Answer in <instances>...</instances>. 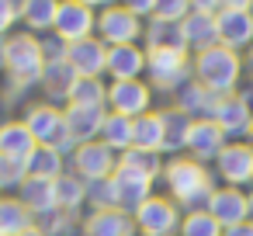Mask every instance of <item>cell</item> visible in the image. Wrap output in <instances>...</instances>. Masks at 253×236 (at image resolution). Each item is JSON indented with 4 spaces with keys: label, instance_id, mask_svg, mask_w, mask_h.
Wrapping results in <instances>:
<instances>
[{
    "label": "cell",
    "instance_id": "1",
    "mask_svg": "<svg viewBox=\"0 0 253 236\" xmlns=\"http://www.w3.org/2000/svg\"><path fill=\"white\" fill-rule=\"evenodd\" d=\"M45 46L32 35V32H21V35H11L4 39V70L11 73L14 84L21 87H32V84H42V73H45Z\"/></svg>",
    "mask_w": 253,
    "mask_h": 236
},
{
    "label": "cell",
    "instance_id": "2",
    "mask_svg": "<svg viewBox=\"0 0 253 236\" xmlns=\"http://www.w3.org/2000/svg\"><path fill=\"white\" fill-rule=\"evenodd\" d=\"M191 66H194V80L201 87H208L211 94H218V97H229L236 91V84H239V73H243L239 52H232L225 46H215L208 52H198V59Z\"/></svg>",
    "mask_w": 253,
    "mask_h": 236
},
{
    "label": "cell",
    "instance_id": "3",
    "mask_svg": "<svg viewBox=\"0 0 253 236\" xmlns=\"http://www.w3.org/2000/svg\"><path fill=\"white\" fill-rule=\"evenodd\" d=\"M163 181L170 184V194L173 201L180 205H208V198L215 194V184H211V174L191 160V156H180V160H170V167H163Z\"/></svg>",
    "mask_w": 253,
    "mask_h": 236
},
{
    "label": "cell",
    "instance_id": "4",
    "mask_svg": "<svg viewBox=\"0 0 253 236\" xmlns=\"http://www.w3.org/2000/svg\"><path fill=\"white\" fill-rule=\"evenodd\" d=\"M132 222H135V233H142V236H173L180 229V212L170 198L149 194L132 212Z\"/></svg>",
    "mask_w": 253,
    "mask_h": 236
},
{
    "label": "cell",
    "instance_id": "5",
    "mask_svg": "<svg viewBox=\"0 0 253 236\" xmlns=\"http://www.w3.org/2000/svg\"><path fill=\"white\" fill-rule=\"evenodd\" d=\"M191 63L187 52H167V49H149L146 52V73L153 80V87L160 91H180V84L191 77Z\"/></svg>",
    "mask_w": 253,
    "mask_h": 236
},
{
    "label": "cell",
    "instance_id": "6",
    "mask_svg": "<svg viewBox=\"0 0 253 236\" xmlns=\"http://www.w3.org/2000/svg\"><path fill=\"white\" fill-rule=\"evenodd\" d=\"M56 39L73 46V42H84L97 32V14L94 7L80 4V0H59V14H56Z\"/></svg>",
    "mask_w": 253,
    "mask_h": 236
},
{
    "label": "cell",
    "instance_id": "7",
    "mask_svg": "<svg viewBox=\"0 0 253 236\" xmlns=\"http://www.w3.org/2000/svg\"><path fill=\"white\" fill-rule=\"evenodd\" d=\"M139 35H142V21L132 11H125L122 4L101 11V18H97V39L108 49H115V46H135Z\"/></svg>",
    "mask_w": 253,
    "mask_h": 236
},
{
    "label": "cell",
    "instance_id": "8",
    "mask_svg": "<svg viewBox=\"0 0 253 236\" xmlns=\"http://www.w3.org/2000/svg\"><path fill=\"white\" fill-rule=\"evenodd\" d=\"M115 153L104 146V142H84L77 146L73 153V174L87 184H97V181H108L115 174Z\"/></svg>",
    "mask_w": 253,
    "mask_h": 236
},
{
    "label": "cell",
    "instance_id": "9",
    "mask_svg": "<svg viewBox=\"0 0 253 236\" xmlns=\"http://www.w3.org/2000/svg\"><path fill=\"white\" fill-rule=\"evenodd\" d=\"M63 59L73 66V73H77V77L101 80V73L108 70V46H104L97 35H90V39H84V42H73V46H66Z\"/></svg>",
    "mask_w": 253,
    "mask_h": 236
},
{
    "label": "cell",
    "instance_id": "10",
    "mask_svg": "<svg viewBox=\"0 0 253 236\" xmlns=\"http://www.w3.org/2000/svg\"><path fill=\"white\" fill-rule=\"evenodd\" d=\"M149 97L153 91L139 80H111L108 87V104L115 115H125V118H139L149 111Z\"/></svg>",
    "mask_w": 253,
    "mask_h": 236
},
{
    "label": "cell",
    "instance_id": "11",
    "mask_svg": "<svg viewBox=\"0 0 253 236\" xmlns=\"http://www.w3.org/2000/svg\"><path fill=\"white\" fill-rule=\"evenodd\" d=\"M21 122H25V129L35 136L39 146H56V139L66 132V118H63V111L52 108V104H32Z\"/></svg>",
    "mask_w": 253,
    "mask_h": 236
},
{
    "label": "cell",
    "instance_id": "12",
    "mask_svg": "<svg viewBox=\"0 0 253 236\" xmlns=\"http://www.w3.org/2000/svg\"><path fill=\"white\" fill-rule=\"evenodd\" d=\"M215 167H218V174L229 188H239V184L253 181V146L250 142H229L218 153Z\"/></svg>",
    "mask_w": 253,
    "mask_h": 236
},
{
    "label": "cell",
    "instance_id": "13",
    "mask_svg": "<svg viewBox=\"0 0 253 236\" xmlns=\"http://www.w3.org/2000/svg\"><path fill=\"white\" fill-rule=\"evenodd\" d=\"M208 215L229 229V226H239V222H250V201L239 188H222L208 198Z\"/></svg>",
    "mask_w": 253,
    "mask_h": 236
},
{
    "label": "cell",
    "instance_id": "14",
    "mask_svg": "<svg viewBox=\"0 0 253 236\" xmlns=\"http://www.w3.org/2000/svg\"><path fill=\"white\" fill-rule=\"evenodd\" d=\"M215 25H218V46L232 52L253 46V11H218Z\"/></svg>",
    "mask_w": 253,
    "mask_h": 236
},
{
    "label": "cell",
    "instance_id": "15",
    "mask_svg": "<svg viewBox=\"0 0 253 236\" xmlns=\"http://www.w3.org/2000/svg\"><path fill=\"white\" fill-rule=\"evenodd\" d=\"M111 184H115V201H118L122 212H135V208L149 198V188H153L149 177H142V174H135V170H128V167H115Z\"/></svg>",
    "mask_w": 253,
    "mask_h": 236
},
{
    "label": "cell",
    "instance_id": "16",
    "mask_svg": "<svg viewBox=\"0 0 253 236\" xmlns=\"http://www.w3.org/2000/svg\"><path fill=\"white\" fill-rule=\"evenodd\" d=\"M35 149H39V142L25 129V122H4L0 125V160H14V163L28 167Z\"/></svg>",
    "mask_w": 253,
    "mask_h": 236
},
{
    "label": "cell",
    "instance_id": "17",
    "mask_svg": "<svg viewBox=\"0 0 253 236\" xmlns=\"http://www.w3.org/2000/svg\"><path fill=\"white\" fill-rule=\"evenodd\" d=\"M66 118V132L73 136L77 146L84 142H97L101 136V125H104V108H84V104H70L63 111Z\"/></svg>",
    "mask_w": 253,
    "mask_h": 236
},
{
    "label": "cell",
    "instance_id": "18",
    "mask_svg": "<svg viewBox=\"0 0 253 236\" xmlns=\"http://www.w3.org/2000/svg\"><path fill=\"white\" fill-rule=\"evenodd\" d=\"M184 149H191V160H198V163L218 160V153L225 149V132L215 122H194L191 132H187V146Z\"/></svg>",
    "mask_w": 253,
    "mask_h": 236
},
{
    "label": "cell",
    "instance_id": "19",
    "mask_svg": "<svg viewBox=\"0 0 253 236\" xmlns=\"http://www.w3.org/2000/svg\"><path fill=\"white\" fill-rule=\"evenodd\" d=\"M218 94H211L208 87H201L198 80L187 84L184 91H177V111H184L191 122H211L215 118V108H218Z\"/></svg>",
    "mask_w": 253,
    "mask_h": 236
},
{
    "label": "cell",
    "instance_id": "20",
    "mask_svg": "<svg viewBox=\"0 0 253 236\" xmlns=\"http://www.w3.org/2000/svg\"><path fill=\"white\" fill-rule=\"evenodd\" d=\"M211 122H215L225 136H239V132H246V129H250L253 111H250L246 97L229 94V97H222V101H218V108H215V118H211Z\"/></svg>",
    "mask_w": 253,
    "mask_h": 236
},
{
    "label": "cell",
    "instance_id": "21",
    "mask_svg": "<svg viewBox=\"0 0 253 236\" xmlns=\"http://www.w3.org/2000/svg\"><path fill=\"white\" fill-rule=\"evenodd\" d=\"M180 32L187 39V49H198V52H208L218 46V25H215V14H198L191 11L184 21H180Z\"/></svg>",
    "mask_w": 253,
    "mask_h": 236
},
{
    "label": "cell",
    "instance_id": "22",
    "mask_svg": "<svg viewBox=\"0 0 253 236\" xmlns=\"http://www.w3.org/2000/svg\"><path fill=\"white\" fill-rule=\"evenodd\" d=\"M84 236H135V222L122 208H104L84 222Z\"/></svg>",
    "mask_w": 253,
    "mask_h": 236
},
{
    "label": "cell",
    "instance_id": "23",
    "mask_svg": "<svg viewBox=\"0 0 253 236\" xmlns=\"http://www.w3.org/2000/svg\"><path fill=\"white\" fill-rule=\"evenodd\" d=\"M146 70V52L139 46H115L108 49V73L115 80H139Z\"/></svg>",
    "mask_w": 253,
    "mask_h": 236
},
{
    "label": "cell",
    "instance_id": "24",
    "mask_svg": "<svg viewBox=\"0 0 253 236\" xmlns=\"http://www.w3.org/2000/svg\"><path fill=\"white\" fill-rule=\"evenodd\" d=\"M21 201L32 215H52L56 208V181H42V177H28L21 184Z\"/></svg>",
    "mask_w": 253,
    "mask_h": 236
},
{
    "label": "cell",
    "instance_id": "25",
    "mask_svg": "<svg viewBox=\"0 0 253 236\" xmlns=\"http://www.w3.org/2000/svg\"><path fill=\"white\" fill-rule=\"evenodd\" d=\"M132 146L146 149V153L163 149V118H160V111H146V115L132 118Z\"/></svg>",
    "mask_w": 253,
    "mask_h": 236
},
{
    "label": "cell",
    "instance_id": "26",
    "mask_svg": "<svg viewBox=\"0 0 253 236\" xmlns=\"http://www.w3.org/2000/svg\"><path fill=\"white\" fill-rule=\"evenodd\" d=\"M146 46L149 49H167V52H187V39H184L180 25L160 21V18H153L146 25Z\"/></svg>",
    "mask_w": 253,
    "mask_h": 236
},
{
    "label": "cell",
    "instance_id": "27",
    "mask_svg": "<svg viewBox=\"0 0 253 236\" xmlns=\"http://www.w3.org/2000/svg\"><path fill=\"white\" fill-rule=\"evenodd\" d=\"M73 84H77V73H73V66H70L63 56H56V59H45L42 87H45V94H49V97H70Z\"/></svg>",
    "mask_w": 253,
    "mask_h": 236
},
{
    "label": "cell",
    "instance_id": "28",
    "mask_svg": "<svg viewBox=\"0 0 253 236\" xmlns=\"http://www.w3.org/2000/svg\"><path fill=\"white\" fill-rule=\"evenodd\" d=\"M32 219L35 215L25 208L21 198H4V201H0V236H18V233L32 229L35 226Z\"/></svg>",
    "mask_w": 253,
    "mask_h": 236
},
{
    "label": "cell",
    "instance_id": "29",
    "mask_svg": "<svg viewBox=\"0 0 253 236\" xmlns=\"http://www.w3.org/2000/svg\"><path fill=\"white\" fill-rule=\"evenodd\" d=\"M101 142L111 149V153H125L132 149V118L125 115H104V125H101Z\"/></svg>",
    "mask_w": 253,
    "mask_h": 236
},
{
    "label": "cell",
    "instance_id": "30",
    "mask_svg": "<svg viewBox=\"0 0 253 236\" xmlns=\"http://www.w3.org/2000/svg\"><path fill=\"white\" fill-rule=\"evenodd\" d=\"M56 14H59V0H25L21 7V21L28 25V32L56 28Z\"/></svg>",
    "mask_w": 253,
    "mask_h": 236
},
{
    "label": "cell",
    "instance_id": "31",
    "mask_svg": "<svg viewBox=\"0 0 253 236\" xmlns=\"http://www.w3.org/2000/svg\"><path fill=\"white\" fill-rule=\"evenodd\" d=\"M87 201V181H80L77 174H63L56 181V208L59 212H77L80 205Z\"/></svg>",
    "mask_w": 253,
    "mask_h": 236
},
{
    "label": "cell",
    "instance_id": "32",
    "mask_svg": "<svg viewBox=\"0 0 253 236\" xmlns=\"http://www.w3.org/2000/svg\"><path fill=\"white\" fill-rule=\"evenodd\" d=\"M63 170V153H56L52 146H39L28 160V177H42V181H59Z\"/></svg>",
    "mask_w": 253,
    "mask_h": 236
},
{
    "label": "cell",
    "instance_id": "33",
    "mask_svg": "<svg viewBox=\"0 0 253 236\" xmlns=\"http://www.w3.org/2000/svg\"><path fill=\"white\" fill-rule=\"evenodd\" d=\"M160 118H163V149H184L187 146V132H191V118L184 115V111H160Z\"/></svg>",
    "mask_w": 253,
    "mask_h": 236
},
{
    "label": "cell",
    "instance_id": "34",
    "mask_svg": "<svg viewBox=\"0 0 253 236\" xmlns=\"http://www.w3.org/2000/svg\"><path fill=\"white\" fill-rule=\"evenodd\" d=\"M70 101L73 104H84V108H104L108 104V87L101 80H90V77H77L73 91H70Z\"/></svg>",
    "mask_w": 253,
    "mask_h": 236
},
{
    "label": "cell",
    "instance_id": "35",
    "mask_svg": "<svg viewBox=\"0 0 253 236\" xmlns=\"http://www.w3.org/2000/svg\"><path fill=\"white\" fill-rule=\"evenodd\" d=\"M118 167H128V170H135V174H142V177H149V181H156V174H163L160 153H146V149H135V146L122 153Z\"/></svg>",
    "mask_w": 253,
    "mask_h": 236
},
{
    "label": "cell",
    "instance_id": "36",
    "mask_svg": "<svg viewBox=\"0 0 253 236\" xmlns=\"http://www.w3.org/2000/svg\"><path fill=\"white\" fill-rule=\"evenodd\" d=\"M180 236H222V226L208 215V208H194L180 219Z\"/></svg>",
    "mask_w": 253,
    "mask_h": 236
},
{
    "label": "cell",
    "instance_id": "37",
    "mask_svg": "<svg viewBox=\"0 0 253 236\" xmlns=\"http://www.w3.org/2000/svg\"><path fill=\"white\" fill-rule=\"evenodd\" d=\"M187 14H191V0H156V11H153V18L173 21V25H180Z\"/></svg>",
    "mask_w": 253,
    "mask_h": 236
},
{
    "label": "cell",
    "instance_id": "38",
    "mask_svg": "<svg viewBox=\"0 0 253 236\" xmlns=\"http://www.w3.org/2000/svg\"><path fill=\"white\" fill-rule=\"evenodd\" d=\"M28 181V167L14 160H0V188H21Z\"/></svg>",
    "mask_w": 253,
    "mask_h": 236
},
{
    "label": "cell",
    "instance_id": "39",
    "mask_svg": "<svg viewBox=\"0 0 253 236\" xmlns=\"http://www.w3.org/2000/svg\"><path fill=\"white\" fill-rule=\"evenodd\" d=\"M25 0H0V35H7L14 28V21L21 18Z\"/></svg>",
    "mask_w": 253,
    "mask_h": 236
},
{
    "label": "cell",
    "instance_id": "40",
    "mask_svg": "<svg viewBox=\"0 0 253 236\" xmlns=\"http://www.w3.org/2000/svg\"><path fill=\"white\" fill-rule=\"evenodd\" d=\"M122 7L132 11L135 18H149V14L156 11V0H122Z\"/></svg>",
    "mask_w": 253,
    "mask_h": 236
},
{
    "label": "cell",
    "instance_id": "41",
    "mask_svg": "<svg viewBox=\"0 0 253 236\" xmlns=\"http://www.w3.org/2000/svg\"><path fill=\"white\" fill-rule=\"evenodd\" d=\"M191 11H198V14H218L222 11V0H191Z\"/></svg>",
    "mask_w": 253,
    "mask_h": 236
},
{
    "label": "cell",
    "instance_id": "42",
    "mask_svg": "<svg viewBox=\"0 0 253 236\" xmlns=\"http://www.w3.org/2000/svg\"><path fill=\"white\" fill-rule=\"evenodd\" d=\"M222 236H253V222H239V226H229V229H222Z\"/></svg>",
    "mask_w": 253,
    "mask_h": 236
},
{
    "label": "cell",
    "instance_id": "43",
    "mask_svg": "<svg viewBox=\"0 0 253 236\" xmlns=\"http://www.w3.org/2000/svg\"><path fill=\"white\" fill-rule=\"evenodd\" d=\"M222 11H253V0H222Z\"/></svg>",
    "mask_w": 253,
    "mask_h": 236
},
{
    "label": "cell",
    "instance_id": "44",
    "mask_svg": "<svg viewBox=\"0 0 253 236\" xmlns=\"http://www.w3.org/2000/svg\"><path fill=\"white\" fill-rule=\"evenodd\" d=\"M80 4H87V7H115L118 0H80Z\"/></svg>",
    "mask_w": 253,
    "mask_h": 236
},
{
    "label": "cell",
    "instance_id": "45",
    "mask_svg": "<svg viewBox=\"0 0 253 236\" xmlns=\"http://www.w3.org/2000/svg\"><path fill=\"white\" fill-rule=\"evenodd\" d=\"M18 236H45V229H42V226H32V229H25V233H18Z\"/></svg>",
    "mask_w": 253,
    "mask_h": 236
},
{
    "label": "cell",
    "instance_id": "46",
    "mask_svg": "<svg viewBox=\"0 0 253 236\" xmlns=\"http://www.w3.org/2000/svg\"><path fill=\"white\" fill-rule=\"evenodd\" d=\"M246 66H250V73H253V46H250V56H246Z\"/></svg>",
    "mask_w": 253,
    "mask_h": 236
},
{
    "label": "cell",
    "instance_id": "47",
    "mask_svg": "<svg viewBox=\"0 0 253 236\" xmlns=\"http://www.w3.org/2000/svg\"><path fill=\"white\" fill-rule=\"evenodd\" d=\"M246 201H250V222H253V194H246Z\"/></svg>",
    "mask_w": 253,
    "mask_h": 236
},
{
    "label": "cell",
    "instance_id": "48",
    "mask_svg": "<svg viewBox=\"0 0 253 236\" xmlns=\"http://www.w3.org/2000/svg\"><path fill=\"white\" fill-rule=\"evenodd\" d=\"M246 136H250V146H253V122H250V129H246Z\"/></svg>",
    "mask_w": 253,
    "mask_h": 236
},
{
    "label": "cell",
    "instance_id": "49",
    "mask_svg": "<svg viewBox=\"0 0 253 236\" xmlns=\"http://www.w3.org/2000/svg\"><path fill=\"white\" fill-rule=\"evenodd\" d=\"M0 56H4V39H0Z\"/></svg>",
    "mask_w": 253,
    "mask_h": 236
},
{
    "label": "cell",
    "instance_id": "50",
    "mask_svg": "<svg viewBox=\"0 0 253 236\" xmlns=\"http://www.w3.org/2000/svg\"><path fill=\"white\" fill-rule=\"evenodd\" d=\"M0 201H4V194H0Z\"/></svg>",
    "mask_w": 253,
    "mask_h": 236
}]
</instances>
